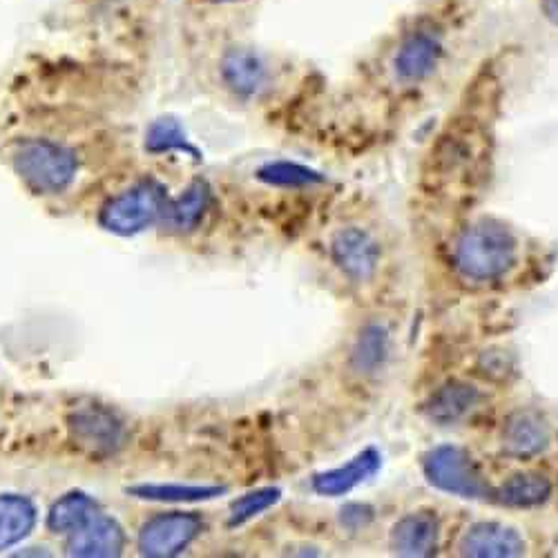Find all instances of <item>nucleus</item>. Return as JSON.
Returning a JSON list of instances; mask_svg holds the SVG:
<instances>
[{"mask_svg": "<svg viewBox=\"0 0 558 558\" xmlns=\"http://www.w3.org/2000/svg\"><path fill=\"white\" fill-rule=\"evenodd\" d=\"M355 519V527L366 525V521H371V509L366 505H357V514H353V505H349L347 509H342V523Z\"/></svg>", "mask_w": 558, "mask_h": 558, "instance_id": "26", "label": "nucleus"}, {"mask_svg": "<svg viewBox=\"0 0 558 558\" xmlns=\"http://www.w3.org/2000/svg\"><path fill=\"white\" fill-rule=\"evenodd\" d=\"M538 5H541L543 16H545L551 25L558 27V0H538Z\"/></svg>", "mask_w": 558, "mask_h": 558, "instance_id": "27", "label": "nucleus"}, {"mask_svg": "<svg viewBox=\"0 0 558 558\" xmlns=\"http://www.w3.org/2000/svg\"><path fill=\"white\" fill-rule=\"evenodd\" d=\"M551 429L545 417L532 409L511 413L502 427V451L517 460H530L547 451Z\"/></svg>", "mask_w": 558, "mask_h": 558, "instance_id": "9", "label": "nucleus"}, {"mask_svg": "<svg viewBox=\"0 0 558 558\" xmlns=\"http://www.w3.org/2000/svg\"><path fill=\"white\" fill-rule=\"evenodd\" d=\"M146 148L150 153H168V150H177V148L193 150L189 146V138H185L181 123L174 119H159L150 125L148 136H146Z\"/></svg>", "mask_w": 558, "mask_h": 558, "instance_id": "25", "label": "nucleus"}, {"mask_svg": "<svg viewBox=\"0 0 558 558\" xmlns=\"http://www.w3.org/2000/svg\"><path fill=\"white\" fill-rule=\"evenodd\" d=\"M380 464H383V458L378 449L368 447L360 451L351 462L342 464V468L317 474L313 478V489L319 496H344L357 485L366 483L368 478H374L380 470Z\"/></svg>", "mask_w": 558, "mask_h": 558, "instance_id": "14", "label": "nucleus"}, {"mask_svg": "<svg viewBox=\"0 0 558 558\" xmlns=\"http://www.w3.org/2000/svg\"><path fill=\"white\" fill-rule=\"evenodd\" d=\"M76 445L92 453H110L121 445V425L104 409H81L72 417Z\"/></svg>", "mask_w": 558, "mask_h": 558, "instance_id": "15", "label": "nucleus"}, {"mask_svg": "<svg viewBox=\"0 0 558 558\" xmlns=\"http://www.w3.org/2000/svg\"><path fill=\"white\" fill-rule=\"evenodd\" d=\"M168 206L166 191L157 181H142L132 185L125 193L112 197L99 215V223L114 232V235H136L144 228L153 226L159 217H163Z\"/></svg>", "mask_w": 558, "mask_h": 558, "instance_id": "4", "label": "nucleus"}, {"mask_svg": "<svg viewBox=\"0 0 558 558\" xmlns=\"http://www.w3.org/2000/svg\"><path fill=\"white\" fill-rule=\"evenodd\" d=\"M226 85L240 97H253L264 83V68L259 59L246 50H232L221 63Z\"/></svg>", "mask_w": 558, "mask_h": 558, "instance_id": "18", "label": "nucleus"}, {"mask_svg": "<svg viewBox=\"0 0 558 558\" xmlns=\"http://www.w3.org/2000/svg\"><path fill=\"white\" fill-rule=\"evenodd\" d=\"M125 536L117 521L104 517L101 511L83 527L68 534V554L76 558H112L123 551Z\"/></svg>", "mask_w": 558, "mask_h": 558, "instance_id": "11", "label": "nucleus"}, {"mask_svg": "<svg viewBox=\"0 0 558 558\" xmlns=\"http://www.w3.org/2000/svg\"><path fill=\"white\" fill-rule=\"evenodd\" d=\"M519 242L514 232L498 221H476L464 228L453 244L458 272L474 282H494L514 268Z\"/></svg>", "mask_w": 558, "mask_h": 558, "instance_id": "2", "label": "nucleus"}, {"mask_svg": "<svg viewBox=\"0 0 558 558\" xmlns=\"http://www.w3.org/2000/svg\"><path fill=\"white\" fill-rule=\"evenodd\" d=\"M333 262L338 268L351 277L353 282H366L376 275L380 264V246L360 228H344L333 238L331 244Z\"/></svg>", "mask_w": 558, "mask_h": 558, "instance_id": "8", "label": "nucleus"}, {"mask_svg": "<svg viewBox=\"0 0 558 558\" xmlns=\"http://www.w3.org/2000/svg\"><path fill=\"white\" fill-rule=\"evenodd\" d=\"M257 177L264 183L270 185H279V189H302V185H313V183H322L324 174L300 166V163H291V161H275V163H266Z\"/></svg>", "mask_w": 558, "mask_h": 558, "instance_id": "23", "label": "nucleus"}, {"mask_svg": "<svg viewBox=\"0 0 558 558\" xmlns=\"http://www.w3.org/2000/svg\"><path fill=\"white\" fill-rule=\"evenodd\" d=\"M423 472L425 478L445 494L472 500L492 496V489L474 458L456 445H440L427 451L423 458Z\"/></svg>", "mask_w": 558, "mask_h": 558, "instance_id": "5", "label": "nucleus"}, {"mask_svg": "<svg viewBox=\"0 0 558 558\" xmlns=\"http://www.w3.org/2000/svg\"><path fill=\"white\" fill-rule=\"evenodd\" d=\"M223 492H226L223 487H202V485H134L128 489V494L136 498L157 500V502H197V500H210Z\"/></svg>", "mask_w": 558, "mask_h": 558, "instance_id": "22", "label": "nucleus"}, {"mask_svg": "<svg viewBox=\"0 0 558 558\" xmlns=\"http://www.w3.org/2000/svg\"><path fill=\"white\" fill-rule=\"evenodd\" d=\"M442 38L429 27H421L402 38L398 52L393 57L396 76L402 83H423L440 65L442 59Z\"/></svg>", "mask_w": 558, "mask_h": 558, "instance_id": "7", "label": "nucleus"}, {"mask_svg": "<svg viewBox=\"0 0 558 558\" xmlns=\"http://www.w3.org/2000/svg\"><path fill=\"white\" fill-rule=\"evenodd\" d=\"M204 523L195 514H161L148 521L138 534V549L148 558H172L189 547L202 532Z\"/></svg>", "mask_w": 558, "mask_h": 558, "instance_id": "6", "label": "nucleus"}, {"mask_svg": "<svg viewBox=\"0 0 558 558\" xmlns=\"http://www.w3.org/2000/svg\"><path fill=\"white\" fill-rule=\"evenodd\" d=\"M496 496L507 507H536L549 500L551 481L543 474H517L500 485Z\"/></svg>", "mask_w": 558, "mask_h": 558, "instance_id": "19", "label": "nucleus"}, {"mask_svg": "<svg viewBox=\"0 0 558 558\" xmlns=\"http://www.w3.org/2000/svg\"><path fill=\"white\" fill-rule=\"evenodd\" d=\"M36 525V507L29 498L0 494V551L14 547Z\"/></svg>", "mask_w": 558, "mask_h": 558, "instance_id": "16", "label": "nucleus"}, {"mask_svg": "<svg viewBox=\"0 0 558 558\" xmlns=\"http://www.w3.org/2000/svg\"><path fill=\"white\" fill-rule=\"evenodd\" d=\"M440 523L434 511H413L391 530V547L400 556H432L438 547Z\"/></svg>", "mask_w": 558, "mask_h": 558, "instance_id": "13", "label": "nucleus"}, {"mask_svg": "<svg viewBox=\"0 0 558 558\" xmlns=\"http://www.w3.org/2000/svg\"><path fill=\"white\" fill-rule=\"evenodd\" d=\"M489 136L476 123H453L432 146L427 179L434 189H474L489 170Z\"/></svg>", "mask_w": 558, "mask_h": 558, "instance_id": "1", "label": "nucleus"}, {"mask_svg": "<svg viewBox=\"0 0 558 558\" xmlns=\"http://www.w3.org/2000/svg\"><path fill=\"white\" fill-rule=\"evenodd\" d=\"M14 170L38 195H54L65 191L76 174L74 155L45 138H34L19 146L14 155Z\"/></svg>", "mask_w": 558, "mask_h": 558, "instance_id": "3", "label": "nucleus"}, {"mask_svg": "<svg viewBox=\"0 0 558 558\" xmlns=\"http://www.w3.org/2000/svg\"><path fill=\"white\" fill-rule=\"evenodd\" d=\"M525 549L527 545L519 530L494 521L472 525L458 543V554L472 558H517Z\"/></svg>", "mask_w": 558, "mask_h": 558, "instance_id": "10", "label": "nucleus"}, {"mask_svg": "<svg viewBox=\"0 0 558 558\" xmlns=\"http://www.w3.org/2000/svg\"><path fill=\"white\" fill-rule=\"evenodd\" d=\"M478 404H481V391L474 385L462 383V380H449L429 396L423 411L432 423L440 427H449L464 421V417H468Z\"/></svg>", "mask_w": 558, "mask_h": 558, "instance_id": "12", "label": "nucleus"}, {"mask_svg": "<svg viewBox=\"0 0 558 558\" xmlns=\"http://www.w3.org/2000/svg\"><path fill=\"white\" fill-rule=\"evenodd\" d=\"M279 496H282V492L275 489V487H266V489H257V492H251V494L238 498L235 502L230 505L228 525L238 527V525H244V523L253 521L255 517L264 514L266 509H270L279 500Z\"/></svg>", "mask_w": 558, "mask_h": 558, "instance_id": "24", "label": "nucleus"}, {"mask_svg": "<svg viewBox=\"0 0 558 558\" xmlns=\"http://www.w3.org/2000/svg\"><path fill=\"white\" fill-rule=\"evenodd\" d=\"M389 355V333L383 324H368L353 349V368L357 374H374Z\"/></svg>", "mask_w": 558, "mask_h": 558, "instance_id": "21", "label": "nucleus"}, {"mask_svg": "<svg viewBox=\"0 0 558 558\" xmlns=\"http://www.w3.org/2000/svg\"><path fill=\"white\" fill-rule=\"evenodd\" d=\"M99 514L97 502L81 492H72L63 496L50 509L48 527L57 534H72L74 530L83 527L92 517Z\"/></svg>", "mask_w": 558, "mask_h": 558, "instance_id": "20", "label": "nucleus"}, {"mask_svg": "<svg viewBox=\"0 0 558 558\" xmlns=\"http://www.w3.org/2000/svg\"><path fill=\"white\" fill-rule=\"evenodd\" d=\"M215 3H223V0H215Z\"/></svg>", "mask_w": 558, "mask_h": 558, "instance_id": "28", "label": "nucleus"}, {"mask_svg": "<svg viewBox=\"0 0 558 558\" xmlns=\"http://www.w3.org/2000/svg\"><path fill=\"white\" fill-rule=\"evenodd\" d=\"M208 204H210L208 185L206 181L197 179L189 185V189H185V193L179 199L168 202L163 221L177 232H189L197 228V223L204 219Z\"/></svg>", "mask_w": 558, "mask_h": 558, "instance_id": "17", "label": "nucleus"}]
</instances>
